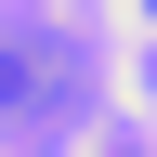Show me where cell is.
I'll list each match as a JSON object with an SVG mask.
<instances>
[{
    "instance_id": "cell-1",
    "label": "cell",
    "mask_w": 157,
    "mask_h": 157,
    "mask_svg": "<svg viewBox=\"0 0 157 157\" xmlns=\"http://www.w3.org/2000/svg\"><path fill=\"white\" fill-rule=\"evenodd\" d=\"M78 105H92V52H66L39 26H0V118H78Z\"/></svg>"
},
{
    "instance_id": "cell-2",
    "label": "cell",
    "mask_w": 157,
    "mask_h": 157,
    "mask_svg": "<svg viewBox=\"0 0 157 157\" xmlns=\"http://www.w3.org/2000/svg\"><path fill=\"white\" fill-rule=\"evenodd\" d=\"M131 13H144V26H157V0H131Z\"/></svg>"
}]
</instances>
